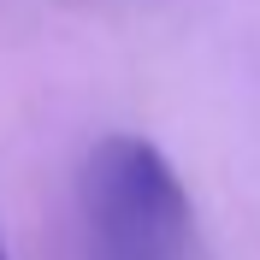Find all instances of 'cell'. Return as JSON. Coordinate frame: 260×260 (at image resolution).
Segmentation results:
<instances>
[{"instance_id": "obj_2", "label": "cell", "mask_w": 260, "mask_h": 260, "mask_svg": "<svg viewBox=\"0 0 260 260\" xmlns=\"http://www.w3.org/2000/svg\"><path fill=\"white\" fill-rule=\"evenodd\" d=\"M0 260H6V248H0Z\"/></svg>"}, {"instance_id": "obj_1", "label": "cell", "mask_w": 260, "mask_h": 260, "mask_svg": "<svg viewBox=\"0 0 260 260\" xmlns=\"http://www.w3.org/2000/svg\"><path fill=\"white\" fill-rule=\"evenodd\" d=\"M77 207L89 260H189V189L148 136L113 130L83 154Z\"/></svg>"}]
</instances>
